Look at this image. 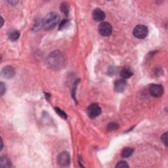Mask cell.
I'll list each match as a JSON object with an SVG mask.
<instances>
[{
  "instance_id": "obj_1",
  "label": "cell",
  "mask_w": 168,
  "mask_h": 168,
  "mask_svg": "<svg viewBox=\"0 0 168 168\" xmlns=\"http://www.w3.org/2000/svg\"><path fill=\"white\" fill-rule=\"evenodd\" d=\"M48 62L50 67L53 70H61L65 66V59L63 53L59 51H55L49 54Z\"/></svg>"
},
{
  "instance_id": "obj_2",
  "label": "cell",
  "mask_w": 168,
  "mask_h": 168,
  "mask_svg": "<svg viewBox=\"0 0 168 168\" xmlns=\"http://www.w3.org/2000/svg\"><path fill=\"white\" fill-rule=\"evenodd\" d=\"M60 17L56 13H50L43 21H42V26L45 30H51L55 27L56 24L59 23Z\"/></svg>"
},
{
  "instance_id": "obj_3",
  "label": "cell",
  "mask_w": 168,
  "mask_h": 168,
  "mask_svg": "<svg viewBox=\"0 0 168 168\" xmlns=\"http://www.w3.org/2000/svg\"><path fill=\"white\" fill-rule=\"evenodd\" d=\"M148 33H149L148 28L143 24L137 25L133 30V35L139 39L145 38L147 36Z\"/></svg>"
},
{
  "instance_id": "obj_4",
  "label": "cell",
  "mask_w": 168,
  "mask_h": 168,
  "mask_svg": "<svg viewBox=\"0 0 168 168\" xmlns=\"http://www.w3.org/2000/svg\"><path fill=\"white\" fill-rule=\"evenodd\" d=\"M98 32L103 36H108L112 32V27L110 23L103 22L98 26Z\"/></svg>"
},
{
  "instance_id": "obj_5",
  "label": "cell",
  "mask_w": 168,
  "mask_h": 168,
  "mask_svg": "<svg viewBox=\"0 0 168 168\" xmlns=\"http://www.w3.org/2000/svg\"><path fill=\"white\" fill-rule=\"evenodd\" d=\"M58 164L61 167H67L70 164V156L67 152H63L59 155Z\"/></svg>"
},
{
  "instance_id": "obj_6",
  "label": "cell",
  "mask_w": 168,
  "mask_h": 168,
  "mask_svg": "<svg viewBox=\"0 0 168 168\" xmlns=\"http://www.w3.org/2000/svg\"><path fill=\"white\" fill-rule=\"evenodd\" d=\"M150 95L154 97H160L164 93V87L160 84H152L149 87Z\"/></svg>"
},
{
  "instance_id": "obj_7",
  "label": "cell",
  "mask_w": 168,
  "mask_h": 168,
  "mask_svg": "<svg viewBox=\"0 0 168 168\" xmlns=\"http://www.w3.org/2000/svg\"><path fill=\"white\" fill-rule=\"evenodd\" d=\"M101 113V108L97 104H92L87 108V114L89 117L94 118L98 116Z\"/></svg>"
},
{
  "instance_id": "obj_8",
  "label": "cell",
  "mask_w": 168,
  "mask_h": 168,
  "mask_svg": "<svg viewBox=\"0 0 168 168\" xmlns=\"http://www.w3.org/2000/svg\"><path fill=\"white\" fill-rule=\"evenodd\" d=\"M1 74L4 78L10 79L12 78L15 74V70L13 67L11 66H6L2 69Z\"/></svg>"
},
{
  "instance_id": "obj_9",
  "label": "cell",
  "mask_w": 168,
  "mask_h": 168,
  "mask_svg": "<svg viewBox=\"0 0 168 168\" xmlns=\"http://www.w3.org/2000/svg\"><path fill=\"white\" fill-rule=\"evenodd\" d=\"M105 13L102 9L99 8H97L94 10L93 12V18L97 22L103 21L105 19Z\"/></svg>"
},
{
  "instance_id": "obj_10",
  "label": "cell",
  "mask_w": 168,
  "mask_h": 168,
  "mask_svg": "<svg viewBox=\"0 0 168 168\" xmlns=\"http://www.w3.org/2000/svg\"><path fill=\"white\" fill-rule=\"evenodd\" d=\"M127 83L125 80H119L116 81L114 83V90L116 92L122 93L125 91Z\"/></svg>"
},
{
  "instance_id": "obj_11",
  "label": "cell",
  "mask_w": 168,
  "mask_h": 168,
  "mask_svg": "<svg viewBox=\"0 0 168 168\" xmlns=\"http://www.w3.org/2000/svg\"><path fill=\"white\" fill-rule=\"evenodd\" d=\"M121 77L123 78V79H127L132 77L133 76V71L132 69L128 67L123 68L120 72Z\"/></svg>"
},
{
  "instance_id": "obj_12",
  "label": "cell",
  "mask_w": 168,
  "mask_h": 168,
  "mask_svg": "<svg viewBox=\"0 0 168 168\" xmlns=\"http://www.w3.org/2000/svg\"><path fill=\"white\" fill-rule=\"evenodd\" d=\"M133 151H134V150H133L132 148H129V147L125 148V149H124L122 150V156L123 158L129 157L132 155V154L133 153Z\"/></svg>"
},
{
  "instance_id": "obj_13",
  "label": "cell",
  "mask_w": 168,
  "mask_h": 168,
  "mask_svg": "<svg viewBox=\"0 0 168 168\" xmlns=\"http://www.w3.org/2000/svg\"><path fill=\"white\" fill-rule=\"evenodd\" d=\"M11 166V161L7 157H1V167H9Z\"/></svg>"
},
{
  "instance_id": "obj_14",
  "label": "cell",
  "mask_w": 168,
  "mask_h": 168,
  "mask_svg": "<svg viewBox=\"0 0 168 168\" xmlns=\"http://www.w3.org/2000/svg\"><path fill=\"white\" fill-rule=\"evenodd\" d=\"M20 36V33L18 31L13 30L11 31L9 33V38L12 41H16L17 39H18Z\"/></svg>"
},
{
  "instance_id": "obj_15",
  "label": "cell",
  "mask_w": 168,
  "mask_h": 168,
  "mask_svg": "<svg viewBox=\"0 0 168 168\" xmlns=\"http://www.w3.org/2000/svg\"><path fill=\"white\" fill-rule=\"evenodd\" d=\"M61 9L62 13L65 14L66 16L68 15L69 13V6L67 3H65V2H64V3H62L61 6Z\"/></svg>"
},
{
  "instance_id": "obj_16",
  "label": "cell",
  "mask_w": 168,
  "mask_h": 168,
  "mask_svg": "<svg viewBox=\"0 0 168 168\" xmlns=\"http://www.w3.org/2000/svg\"><path fill=\"white\" fill-rule=\"evenodd\" d=\"M118 127H119V125H118V123H114V122H111L108 125V131H112V130L117 129Z\"/></svg>"
},
{
  "instance_id": "obj_17",
  "label": "cell",
  "mask_w": 168,
  "mask_h": 168,
  "mask_svg": "<svg viewBox=\"0 0 168 168\" xmlns=\"http://www.w3.org/2000/svg\"><path fill=\"white\" fill-rule=\"evenodd\" d=\"M55 110L56 111V112L61 117H62L63 118H65V119H66V118H67V115L66 114V113L64 112V111L61 110L59 108H55Z\"/></svg>"
},
{
  "instance_id": "obj_18",
  "label": "cell",
  "mask_w": 168,
  "mask_h": 168,
  "mask_svg": "<svg viewBox=\"0 0 168 168\" xmlns=\"http://www.w3.org/2000/svg\"><path fill=\"white\" fill-rule=\"evenodd\" d=\"M116 167L117 168H127L129 167V165L127 164V163L124 161H121L119 162L116 165Z\"/></svg>"
},
{
  "instance_id": "obj_19",
  "label": "cell",
  "mask_w": 168,
  "mask_h": 168,
  "mask_svg": "<svg viewBox=\"0 0 168 168\" xmlns=\"http://www.w3.org/2000/svg\"><path fill=\"white\" fill-rule=\"evenodd\" d=\"M68 23V20H63V21H62L61 22L60 24H59V29L61 30V29H63L66 26Z\"/></svg>"
},
{
  "instance_id": "obj_20",
  "label": "cell",
  "mask_w": 168,
  "mask_h": 168,
  "mask_svg": "<svg viewBox=\"0 0 168 168\" xmlns=\"http://www.w3.org/2000/svg\"><path fill=\"white\" fill-rule=\"evenodd\" d=\"M161 139L162 140V142L164 143L165 145L167 147V133H165L164 134H163L162 135Z\"/></svg>"
},
{
  "instance_id": "obj_21",
  "label": "cell",
  "mask_w": 168,
  "mask_h": 168,
  "mask_svg": "<svg viewBox=\"0 0 168 168\" xmlns=\"http://www.w3.org/2000/svg\"><path fill=\"white\" fill-rule=\"evenodd\" d=\"M6 91V86H5L4 83L3 82H1V95H3Z\"/></svg>"
},
{
  "instance_id": "obj_22",
  "label": "cell",
  "mask_w": 168,
  "mask_h": 168,
  "mask_svg": "<svg viewBox=\"0 0 168 168\" xmlns=\"http://www.w3.org/2000/svg\"><path fill=\"white\" fill-rule=\"evenodd\" d=\"M1 150H2V149H3V140H2V139H1Z\"/></svg>"
}]
</instances>
